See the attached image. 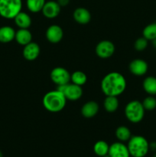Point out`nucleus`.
Returning <instances> with one entry per match:
<instances>
[{"label":"nucleus","mask_w":156,"mask_h":157,"mask_svg":"<svg viewBox=\"0 0 156 157\" xmlns=\"http://www.w3.org/2000/svg\"><path fill=\"white\" fill-rule=\"evenodd\" d=\"M148 45V41L143 36L139 38L136 41H135L134 47L135 49L138 52H142L145 50Z\"/></svg>","instance_id":"bb28decb"},{"label":"nucleus","mask_w":156,"mask_h":157,"mask_svg":"<svg viewBox=\"0 0 156 157\" xmlns=\"http://www.w3.org/2000/svg\"><path fill=\"white\" fill-rule=\"evenodd\" d=\"M116 48L115 44L109 40H102L96 46V54L99 58L106 59L109 58L114 54Z\"/></svg>","instance_id":"6e6552de"},{"label":"nucleus","mask_w":156,"mask_h":157,"mask_svg":"<svg viewBox=\"0 0 156 157\" xmlns=\"http://www.w3.org/2000/svg\"><path fill=\"white\" fill-rule=\"evenodd\" d=\"M21 9L22 0H0V16L6 19H14Z\"/></svg>","instance_id":"39448f33"},{"label":"nucleus","mask_w":156,"mask_h":157,"mask_svg":"<svg viewBox=\"0 0 156 157\" xmlns=\"http://www.w3.org/2000/svg\"><path fill=\"white\" fill-rule=\"evenodd\" d=\"M149 150H152V151L156 152V142L153 141V142L149 144Z\"/></svg>","instance_id":"c85d7f7f"},{"label":"nucleus","mask_w":156,"mask_h":157,"mask_svg":"<svg viewBox=\"0 0 156 157\" xmlns=\"http://www.w3.org/2000/svg\"><path fill=\"white\" fill-rule=\"evenodd\" d=\"M151 42H152V45H153V47H154V48L156 49V38H155V39L153 40V41H151Z\"/></svg>","instance_id":"c756f323"},{"label":"nucleus","mask_w":156,"mask_h":157,"mask_svg":"<svg viewBox=\"0 0 156 157\" xmlns=\"http://www.w3.org/2000/svg\"><path fill=\"white\" fill-rule=\"evenodd\" d=\"M70 81L73 84L82 87L87 83V77L84 72L81 71H76L70 75Z\"/></svg>","instance_id":"5701e85b"},{"label":"nucleus","mask_w":156,"mask_h":157,"mask_svg":"<svg viewBox=\"0 0 156 157\" xmlns=\"http://www.w3.org/2000/svg\"><path fill=\"white\" fill-rule=\"evenodd\" d=\"M116 136L120 142H126L132 137L131 131L125 126H119L116 130Z\"/></svg>","instance_id":"b1692460"},{"label":"nucleus","mask_w":156,"mask_h":157,"mask_svg":"<svg viewBox=\"0 0 156 157\" xmlns=\"http://www.w3.org/2000/svg\"><path fill=\"white\" fill-rule=\"evenodd\" d=\"M58 4L61 6V7H64L67 6L70 3V0H57Z\"/></svg>","instance_id":"cd10ccee"},{"label":"nucleus","mask_w":156,"mask_h":157,"mask_svg":"<svg viewBox=\"0 0 156 157\" xmlns=\"http://www.w3.org/2000/svg\"><path fill=\"white\" fill-rule=\"evenodd\" d=\"M126 80L122 74L116 71L110 72L101 81V90L106 96L118 97L126 88Z\"/></svg>","instance_id":"f257e3e1"},{"label":"nucleus","mask_w":156,"mask_h":157,"mask_svg":"<svg viewBox=\"0 0 156 157\" xmlns=\"http://www.w3.org/2000/svg\"><path fill=\"white\" fill-rule=\"evenodd\" d=\"M152 157H156V152H155V153H154V155H153V156Z\"/></svg>","instance_id":"2f4dec72"},{"label":"nucleus","mask_w":156,"mask_h":157,"mask_svg":"<svg viewBox=\"0 0 156 157\" xmlns=\"http://www.w3.org/2000/svg\"><path fill=\"white\" fill-rule=\"evenodd\" d=\"M99 109V104L96 101H90L83 105L81 108V114L86 118H92L97 114Z\"/></svg>","instance_id":"2eb2a0df"},{"label":"nucleus","mask_w":156,"mask_h":157,"mask_svg":"<svg viewBox=\"0 0 156 157\" xmlns=\"http://www.w3.org/2000/svg\"><path fill=\"white\" fill-rule=\"evenodd\" d=\"M142 35L148 41H153L156 38V21L151 23L144 28Z\"/></svg>","instance_id":"393cba45"},{"label":"nucleus","mask_w":156,"mask_h":157,"mask_svg":"<svg viewBox=\"0 0 156 157\" xmlns=\"http://www.w3.org/2000/svg\"><path fill=\"white\" fill-rule=\"evenodd\" d=\"M145 110L142 105V103L137 100L128 102L124 110L125 117L132 124L140 123L145 117Z\"/></svg>","instance_id":"20e7f679"},{"label":"nucleus","mask_w":156,"mask_h":157,"mask_svg":"<svg viewBox=\"0 0 156 157\" xmlns=\"http://www.w3.org/2000/svg\"><path fill=\"white\" fill-rule=\"evenodd\" d=\"M50 80L58 86L64 85L70 82V74L66 68L56 67L50 71Z\"/></svg>","instance_id":"0eeeda50"},{"label":"nucleus","mask_w":156,"mask_h":157,"mask_svg":"<svg viewBox=\"0 0 156 157\" xmlns=\"http://www.w3.org/2000/svg\"><path fill=\"white\" fill-rule=\"evenodd\" d=\"M108 155L110 157H130L127 146L120 141L113 143L110 146Z\"/></svg>","instance_id":"9b49d317"},{"label":"nucleus","mask_w":156,"mask_h":157,"mask_svg":"<svg viewBox=\"0 0 156 157\" xmlns=\"http://www.w3.org/2000/svg\"><path fill=\"white\" fill-rule=\"evenodd\" d=\"M104 109L109 113H113L116 111L119 107V100L117 97L106 96L103 102Z\"/></svg>","instance_id":"aec40b11"},{"label":"nucleus","mask_w":156,"mask_h":157,"mask_svg":"<svg viewBox=\"0 0 156 157\" xmlns=\"http://www.w3.org/2000/svg\"><path fill=\"white\" fill-rule=\"evenodd\" d=\"M61 9V6L57 1H48L45 2L41 12L45 18L53 19L59 15Z\"/></svg>","instance_id":"f8f14e48"},{"label":"nucleus","mask_w":156,"mask_h":157,"mask_svg":"<svg viewBox=\"0 0 156 157\" xmlns=\"http://www.w3.org/2000/svg\"><path fill=\"white\" fill-rule=\"evenodd\" d=\"M46 38L52 44L59 43L64 36V32L61 26L58 25H52L47 28L46 31Z\"/></svg>","instance_id":"1a4fd4ad"},{"label":"nucleus","mask_w":156,"mask_h":157,"mask_svg":"<svg viewBox=\"0 0 156 157\" xmlns=\"http://www.w3.org/2000/svg\"><path fill=\"white\" fill-rule=\"evenodd\" d=\"M128 68L132 75L136 76H143L148 71V65L145 60L137 58L130 62Z\"/></svg>","instance_id":"9d476101"},{"label":"nucleus","mask_w":156,"mask_h":157,"mask_svg":"<svg viewBox=\"0 0 156 157\" xmlns=\"http://www.w3.org/2000/svg\"><path fill=\"white\" fill-rule=\"evenodd\" d=\"M40 52H41L40 46L37 43L32 41L29 44L24 46L22 55L24 59L29 61H32L38 58L40 55Z\"/></svg>","instance_id":"ddd939ff"},{"label":"nucleus","mask_w":156,"mask_h":157,"mask_svg":"<svg viewBox=\"0 0 156 157\" xmlns=\"http://www.w3.org/2000/svg\"><path fill=\"white\" fill-rule=\"evenodd\" d=\"M110 145L104 140H99L93 146V152L96 156L103 157L108 154Z\"/></svg>","instance_id":"412c9836"},{"label":"nucleus","mask_w":156,"mask_h":157,"mask_svg":"<svg viewBox=\"0 0 156 157\" xmlns=\"http://www.w3.org/2000/svg\"><path fill=\"white\" fill-rule=\"evenodd\" d=\"M15 31L11 26L0 27V42L3 44L9 43L15 39Z\"/></svg>","instance_id":"f3484780"},{"label":"nucleus","mask_w":156,"mask_h":157,"mask_svg":"<svg viewBox=\"0 0 156 157\" xmlns=\"http://www.w3.org/2000/svg\"><path fill=\"white\" fill-rule=\"evenodd\" d=\"M45 2V0H26V6L31 12L38 13L41 12Z\"/></svg>","instance_id":"4be33fe9"},{"label":"nucleus","mask_w":156,"mask_h":157,"mask_svg":"<svg viewBox=\"0 0 156 157\" xmlns=\"http://www.w3.org/2000/svg\"><path fill=\"white\" fill-rule=\"evenodd\" d=\"M0 157H3V154H2V152L0 150Z\"/></svg>","instance_id":"7c9ffc66"},{"label":"nucleus","mask_w":156,"mask_h":157,"mask_svg":"<svg viewBox=\"0 0 156 157\" xmlns=\"http://www.w3.org/2000/svg\"><path fill=\"white\" fill-rule=\"evenodd\" d=\"M15 40L20 45L24 46L32 41V32L28 29H19L15 32Z\"/></svg>","instance_id":"dca6fc26"},{"label":"nucleus","mask_w":156,"mask_h":157,"mask_svg":"<svg viewBox=\"0 0 156 157\" xmlns=\"http://www.w3.org/2000/svg\"><path fill=\"white\" fill-rule=\"evenodd\" d=\"M127 147L130 156L145 157L149 151V143L144 136L136 135L130 138Z\"/></svg>","instance_id":"7ed1b4c3"},{"label":"nucleus","mask_w":156,"mask_h":157,"mask_svg":"<svg viewBox=\"0 0 156 157\" xmlns=\"http://www.w3.org/2000/svg\"><path fill=\"white\" fill-rule=\"evenodd\" d=\"M142 87L148 94L151 96L156 95V77H146L142 83Z\"/></svg>","instance_id":"6ab92c4d"},{"label":"nucleus","mask_w":156,"mask_h":157,"mask_svg":"<svg viewBox=\"0 0 156 157\" xmlns=\"http://www.w3.org/2000/svg\"><path fill=\"white\" fill-rule=\"evenodd\" d=\"M57 90L62 92L67 100H69V101H77L83 95L82 87L73 84V83L58 86Z\"/></svg>","instance_id":"423d86ee"},{"label":"nucleus","mask_w":156,"mask_h":157,"mask_svg":"<svg viewBox=\"0 0 156 157\" xmlns=\"http://www.w3.org/2000/svg\"><path fill=\"white\" fill-rule=\"evenodd\" d=\"M142 103L145 110L151 111L156 108V98L151 95L145 98Z\"/></svg>","instance_id":"a878e982"},{"label":"nucleus","mask_w":156,"mask_h":157,"mask_svg":"<svg viewBox=\"0 0 156 157\" xmlns=\"http://www.w3.org/2000/svg\"><path fill=\"white\" fill-rule=\"evenodd\" d=\"M73 18L80 25H87L91 20V14L88 9L84 7L76 8L73 14Z\"/></svg>","instance_id":"4468645a"},{"label":"nucleus","mask_w":156,"mask_h":157,"mask_svg":"<svg viewBox=\"0 0 156 157\" xmlns=\"http://www.w3.org/2000/svg\"><path fill=\"white\" fill-rule=\"evenodd\" d=\"M15 25L19 29H28L32 25V18L28 13L20 12L14 18Z\"/></svg>","instance_id":"a211bd4d"},{"label":"nucleus","mask_w":156,"mask_h":157,"mask_svg":"<svg viewBox=\"0 0 156 157\" xmlns=\"http://www.w3.org/2000/svg\"><path fill=\"white\" fill-rule=\"evenodd\" d=\"M67 98L58 90H50L44 94L42 104L44 108L51 113H58L65 107Z\"/></svg>","instance_id":"f03ea898"}]
</instances>
